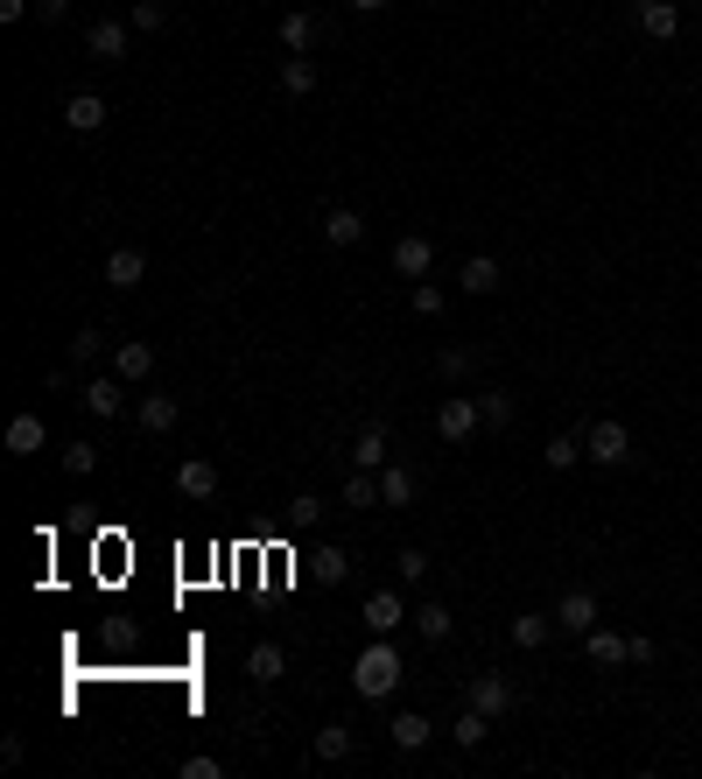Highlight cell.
Listing matches in <instances>:
<instances>
[{
    "instance_id": "cell-28",
    "label": "cell",
    "mask_w": 702,
    "mask_h": 779,
    "mask_svg": "<svg viewBox=\"0 0 702 779\" xmlns=\"http://www.w3.org/2000/svg\"><path fill=\"white\" fill-rule=\"evenodd\" d=\"M281 50H289V56L317 50V14H289V22H281Z\"/></svg>"
},
{
    "instance_id": "cell-37",
    "label": "cell",
    "mask_w": 702,
    "mask_h": 779,
    "mask_svg": "<svg viewBox=\"0 0 702 779\" xmlns=\"http://www.w3.org/2000/svg\"><path fill=\"white\" fill-rule=\"evenodd\" d=\"M394 576H400V583H422V576H429V555H422V548H400V555H394Z\"/></svg>"
},
{
    "instance_id": "cell-7",
    "label": "cell",
    "mask_w": 702,
    "mask_h": 779,
    "mask_svg": "<svg viewBox=\"0 0 702 779\" xmlns=\"http://www.w3.org/2000/svg\"><path fill=\"white\" fill-rule=\"evenodd\" d=\"M464 702L471 710H485L492 724H499L506 710H513V681H506V674H471V688H464Z\"/></svg>"
},
{
    "instance_id": "cell-12",
    "label": "cell",
    "mask_w": 702,
    "mask_h": 779,
    "mask_svg": "<svg viewBox=\"0 0 702 779\" xmlns=\"http://www.w3.org/2000/svg\"><path fill=\"white\" fill-rule=\"evenodd\" d=\"M133 422H141L148 436H169V429L183 422V408H176V394H141V408H133Z\"/></svg>"
},
{
    "instance_id": "cell-33",
    "label": "cell",
    "mask_w": 702,
    "mask_h": 779,
    "mask_svg": "<svg viewBox=\"0 0 702 779\" xmlns=\"http://www.w3.org/2000/svg\"><path fill=\"white\" fill-rule=\"evenodd\" d=\"M408 303H414V317H443V309H450V295H443L436 281H414V295H408Z\"/></svg>"
},
{
    "instance_id": "cell-3",
    "label": "cell",
    "mask_w": 702,
    "mask_h": 779,
    "mask_svg": "<svg viewBox=\"0 0 702 779\" xmlns=\"http://www.w3.org/2000/svg\"><path fill=\"white\" fill-rule=\"evenodd\" d=\"M477 429H485V414H477L471 394H443V400H436V436H443V443H471Z\"/></svg>"
},
{
    "instance_id": "cell-30",
    "label": "cell",
    "mask_w": 702,
    "mask_h": 779,
    "mask_svg": "<svg viewBox=\"0 0 702 779\" xmlns=\"http://www.w3.org/2000/svg\"><path fill=\"white\" fill-rule=\"evenodd\" d=\"M281 92L309 99V92H317V64H309V56H289V64H281Z\"/></svg>"
},
{
    "instance_id": "cell-34",
    "label": "cell",
    "mask_w": 702,
    "mask_h": 779,
    "mask_svg": "<svg viewBox=\"0 0 702 779\" xmlns=\"http://www.w3.org/2000/svg\"><path fill=\"white\" fill-rule=\"evenodd\" d=\"M64 471H71V477H92V471H99V449H92V443H64Z\"/></svg>"
},
{
    "instance_id": "cell-10",
    "label": "cell",
    "mask_w": 702,
    "mask_h": 779,
    "mask_svg": "<svg viewBox=\"0 0 702 779\" xmlns=\"http://www.w3.org/2000/svg\"><path fill=\"white\" fill-rule=\"evenodd\" d=\"M584 653H590L597 667H625V661H633V639L611 633V625H590V633H584Z\"/></svg>"
},
{
    "instance_id": "cell-11",
    "label": "cell",
    "mask_w": 702,
    "mask_h": 779,
    "mask_svg": "<svg viewBox=\"0 0 702 779\" xmlns=\"http://www.w3.org/2000/svg\"><path fill=\"white\" fill-rule=\"evenodd\" d=\"M113 372L127 386H141L148 372H155V344H141V337H127V344H113Z\"/></svg>"
},
{
    "instance_id": "cell-1",
    "label": "cell",
    "mask_w": 702,
    "mask_h": 779,
    "mask_svg": "<svg viewBox=\"0 0 702 779\" xmlns=\"http://www.w3.org/2000/svg\"><path fill=\"white\" fill-rule=\"evenodd\" d=\"M400 647H394V633H372V647L352 661V695H366V702H386L400 688Z\"/></svg>"
},
{
    "instance_id": "cell-42",
    "label": "cell",
    "mask_w": 702,
    "mask_h": 779,
    "mask_svg": "<svg viewBox=\"0 0 702 779\" xmlns=\"http://www.w3.org/2000/svg\"><path fill=\"white\" fill-rule=\"evenodd\" d=\"M36 14H42V22H64V14H71V0H36Z\"/></svg>"
},
{
    "instance_id": "cell-25",
    "label": "cell",
    "mask_w": 702,
    "mask_h": 779,
    "mask_svg": "<svg viewBox=\"0 0 702 779\" xmlns=\"http://www.w3.org/2000/svg\"><path fill=\"white\" fill-rule=\"evenodd\" d=\"M414 633H422V639H429V647H443V639H450V633H457V618H450V611H443V604H436V597H429V604H414Z\"/></svg>"
},
{
    "instance_id": "cell-20",
    "label": "cell",
    "mask_w": 702,
    "mask_h": 779,
    "mask_svg": "<svg viewBox=\"0 0 702 779\" xmlns=\"http://www.w3.org/2000/svg\"><path fill=\"white\" fill-rule=\"evenodd\" d=\"M246 674H253V681H260V688H275L281 674H289V653H281L275 639H260V647L246 653Z\"/></svg>"
},
{
    "instance_id": "cell-18",
    "label": "cell",
    "mask_w": 702,
    "mask_h": 779,
    "mask_svg": "<svg viewBox=\"0 0 702 779\" xmlns=\"http://www.w3.org/2000/svg\"><path fill=\"white\" fill-rule=\"evenodd\" d=\"M548 633H556V618L548 611H520L513 625H506V639H513L520 653H534V647H548Z\"/></svg>"
},
{
    "instance_id": "cell-24",
    "label": "cell",
    "mask_w": 702,
    "mask_h": 779,
    "mask_svg": "<svg viewBox=\"0 0 702 779\" xmlns=\"http://www.w3.org/2000/svg\"><path fill=\"white\" fill-rule=\"evenodd\" d=\"M386 449H394V436H386V429H366V436L352 443V471H386Z\"/></svg>"
},
{
    "instance_id": "cell-6",
    "label": "cell",
    "mask_w": 702,
    "mask_h": 779,
    "mask_svg": "<svg viewBox=\"0 0 702 779\" xmlns=\"http://www.w3.org/2000/svg\"><path fill=\"white\" fill-rule=\"evenodd\" d=\"M429 267H436V239H429V232L394 239V274L400 281H429Z\"/></svg>"
},
{
    "instance_id": "cell-2",
    "label": "cell",
    "mask_w": 702,
    "mask_h": 779,
    "mask_svg": "<svg viewBox=\"0 0 702 779\" xmlns=\"http://www.w3.org/2000/svg\"><path fill=\"white\" fill-rule=\"evenodd\" d=\"M584 457L597 463V471H618V463H633V429L611 422V414H604V422H590V429H584Z\"/></svg>"
},
{
    "instance_id": "cell-38",
    "label": "cell",
    "mask_w": 702,
    "mask_h": 779,
    "mask_svg": "<svg viewBox=\"0 0 702 779\" xmlns=\"http://www.w3.org/2000/svg\"><path fill=\"white\" fill-rule=\"evenodd\" d=\"M317 513H323L317 491H295V499H289V520H295V527H317Z\"/></svg>"
},
{
    "instance_id": "cell-31",
    "label": "cell",
    "mask_w": 702,
    "mask_h": 779,
    "mask_svg": "<svg viewBox=\"0 0 702 779\" xmlns=\"http://www.w3.org/2000/svg\"><path fill=\"white\" fill-rule=\"evenodd\" d=\"M309 562H317V583H323V590H337V583L352 576V555H345V548H317Z\"/></svg>"
},
{
    "instance_id": "cell-43",
    "label": "cell",
    "mask_w": 702,
    "mask_h": 779,
    "mask_svg": "<svg viewBox=\"0 0 702 779\" xmlns=\"http://www.w3.org/2000/svg\"><path fill=\"white\" fill-rule=\"evenodd\" d=\"M28 8H36V0H0V22H22Z\"/></svg>"
},
{
    "instance_id": "cell-4",
    "label": "cell",
    "mask_w": 702,
    "mask_h": 779,
    "mask_svg": "<svg viewBox=\"0 0 702 779\" xmlns=\"http://www.w3.org/2000/svg\"><path fill=\"white\" fill-rule=\"evenodd\" d=\"M358 618H366V633H400V625H408L414 611H408V597H400L394 583H380V590H372L366 604H358Z\"/></svg>"
},
{
    "instance_id": "cell-41",
    "label": "cell",
    "mask_w": 702,
    "mask_h": 779,
    "mask_svg": "<svg viewBox=\"0 0 702 779\" xmlns=\"http://www.w3.org/2000/svg\"><path fill=\"white\" fill-rule=\"evenodd\" d=\"M183 772H190V779H218V772H226V766H218L212 752H197V758H183Z\"/></svg>"
},
{
    "instance_id": "cell-17",
    "label": "cell",
    "mask_w": 702,
    "mask_h": 779,
    "mask_svg": "<svg viewBox=\"0 0 702 779\" xmlns=\"http://www.w3.org/2000/svg\"><path fill=\"white\" fill-rule=\"evenodd\" d=\"M499 260H492V253H471V260H464V274H457V289H464V295H499Z\"/></svg>"
},
{
    "instance_id": "cell-8",
    "label": "cell",
    "mask_w": 702,
    "mask_h": 779,
    "mask_svg": "<svg viewBox=\"0 0 702 779\" xmlns=\"http://www.w3.org/2000/svg\"><path fill=\"white\" fill-rule=\"evenodd\" d=\"M633 14H639V28H647L653 42H675L681 36V8H675V0H633Z\"/></svg>"
},
{
    "instance_id": "cell-13",
    "label": "cell",
    "mask_w": 702,
    "mask_h": 779,
    "mask_svg": "<svg viewBox=\"0 0 702 779\" xmlns=\"http://www.w3.org/2000/svg\"><path fill=\"white\" fill-rule=\"evenodd\" d=\"M85 414H99V422H106V414H119V408H127V380H119V372H113V380H85Z\"/></svg>"
},
{
    "instance_id": "cell-21",
    "label": "cell",
    "mask_w": 702,
    "mask_h": 779,
    "mask_svg": "<svg viewBox=\"0 0 702 779\" xmlns=\"http://www.w3.org/2000/svg\"><path fill=\"white\" fill-rule=\"evenodd\" d=\"M352 752H358L352 724H323V730H317V766H345Z\"/></svg>"
},
{
    "instance_id": "cell-40",
    "label": "cell",
    "mask_w": 702,
    "mask_h": 779,
    "mask_svg": "<svg viewBox=\"0 0 702 779\" xmlns=\"http://www.w3.org/2000/svg\"><path fill=\"white\" fill-rule=\"evenodd\" d=\"M436 372H443V380H464V372H471V352H457V344H450V352L436 358Z\"/></svg>"
},
{
    "instance_id": "cell-14",
    "label": "cell",
    "mask_w": 702,
    "mask_h": 779,
    "mask_svg": "<svg viewBox=\"0 0 702 779\" xmlns=\"http://www.w3.org/2000/svg\"><path fill=\"white\" fill-rule=\"evenodd\" d=\"M64 127L71 133H99V127H106V99H99V92H71L64 99Z\"/></svg>"
},
{
    "instance_id": "cell-19",
    "label": "cell",
    "mask_w": 702,
    "mask_h": 779,
    "mask_svg": "<svg viewBox=\"0 0 702 779\" xmlns=\"http://www.w3.org/2000/svg\"><path fill=\"white\" fill-rule=\"evenodd\" d=\"M176 491H183V499H212V491H218V463L212 457H190L183 471H176Z\"/></svg>"
},
{
    "instance_id": "cell-35",
    "label": "cell",
    "mask_w": 702,
    "mask_h": 779,
    "mask_svg": "<svg viewBox=\"0 0 702 779\" xmlns=\"http://www.w3.org/2000/svg\"><path fill=\"white\" fill-rule=\"evenodd\" d=\"M477 414H485V429H506L513 422V400L506 394H477Z\"/></svg>"
},
{
    "instance_id": "cell-27",
    "label": "cell",
    "mask_w": 702,
    "mask_h": 779,
    "mask_svg": "<svg viewBox=\"0 0 702 779\" xmlns=\"http://www.w3.org/2000/svg\"><path fill=\"white\" fill-rule=\"evenodd\" d=\"M380 506H414V471L408 463H386L380 471Z\"/></svg>"
},
{
    "instance_id": "cell-39",
    "label": "cell",
    "mask_w": 702,
    "mask_h": 779,
    "mask_svg": "<svg viewBox=\"0 0 702 779\" xmlns=\"http://www.w3.org/2000/svg\"><path fill=\"white\" fill-rule=\"evenodd\" d=\"M99 344H106L99 331H78V337H71V366H92V358H99Z\"/></svg>"
},
{
    "instance_id": "cell-29",
    "label": "cell",
    "mask_w": 702,
    "mask_h": 779,
    "mask_svg": "<svg viewBox=\"0 0 702 779\" xmlns=\"http://www.w3.org/2000/svg\"><path fill=\"white\" fill-rule=\"evenodd\" d=\"M450 738L464 744V752H477V744L492 738V716H485V710H471V702H464V716H457V724H450Z\"/></svg>"
},
{
    "instance_id": "cell-32",
    "label": "cell",
    "mask_w": 702,
    "mask_h": 779,
    "mask_svg": "<svg viewBox=\"0 0 702 779\" xmlns=\"http://www.w3.org/2000/svg\"><path fill=\"white\" fill-rule=\"evenodd\" d=\"M127 28H141V36H162V28H169V8H162V0H133Z\"/></svg>"
},
{
    "instance_id": "cell-5",
    "label": "cell",
    "mask_w": 702,
    "mask_h": 779,
    "mask_svg": "<svg viewBox=\"0 0 702 779\" xmlns=\"http://www.w3.org/2000/svg\"><path fill=\"white\" fill-rule=\"evenodd\" d=\"M556 625L570 639H584L590 625H604V604H597V590H562V604H556Z\"/></svg>"
},
{
    "instance_id": "cell-23",
    "label": "cell",
    "mask_w": 702,
    "mask_h": 779,
    "mask_svg": "<svg viewBox=\"0 0 702 779\" xmlns=\"http://www.w3.org/2000/svg\"><path fill=\"white\" fill-rule=\"evenodd\" d=\"M0 443H8V457H36V449H42V414H14Z\"/></svg>"
},
{
    "instance_id": "cell-36",
    "label": "cell",
    "mask_w": 702,
    "mask_h": 779,
    "mask_svg": "<svg viewBox=\"0 0 702 779\" xmlns=\"http://www.w3.org/2000/svg\"><path fill=\"white\" fill-rule=\"evenodd\" d=\"M576 457H584V436H556L548 443V471H570Z\"/></svg>"
},
{
    "instance_id": "cell-15",
    "label": "cell",
    "mask_w": 702,
    "mask_h": 779,
    "mask_svg": "<svg viewBox=\"0 0 702 779\" xmlns=\"http://www.w3.org/2000/svg\"><path fill=\"white\" fill-rule=\"evenodd\" d=\"M386 738H394V752H422V744L436 738V724H429L422 710H400L394 724H386Z\"/></svg>"
},
{
    "instance_id": "cell-44",
    "label": "cell",
    "mask_w": 702,
    "mask_h": 779,
    "mask_svg": "<svg viewBox=\"0 0 702 779\" xmlns=\"http://www.w3.org/2000/svg\"><path fill=\"white\" fill-rule=\"evenodd\" d=\"M352 8H358V14H380V8H386V0H352Z\"/></svg>"
},
{
    "instance_id": "cell-22",
    "label": "cell",
    "mask_w": 702,
    "mask_h": 779,
    "mask_svg": "<svg viewBox=\"0 0 702 779\" xmlns=\"http://www.w3.org/2000/svg\"><path fill=\"white\" fill-rule=\"evenodd\" d=\"M323 239H331V246H358V239H366V218H358L352 204H331V212H323Z\"/></svg>"
},
{
    "instance_id": "cell-16",
    "label": "cell",
    "mask_w": 702,
    "mask_h": 779,
    "mask_svg": "<svg viewBox=\"0 0 702 779\" xmlns=\"http://www.w3.org/2000/svg\"><path fill=\"white\" fill-rule=\"evenodd\" d=\"M141 274H148V253L141 246L106 253V289H141Z\"/></svg>"
},
{
    "instance_id": "cell-9",
    "label": "cell",
    "mask_w": 702,
    "mask_h": 779,
    "mask_svg": "<svg viewBox=\"0 0 702 779\" xmlns=\"http://www.w3.org/2000/svg\"><path fill=\"white\" fill-rule=\"evenodd\" d=\"M85 50H92L99 64H119V56H127V22H113V14H99V22L85 28Z\"/></svg>"
},
{
    "instance_id": "cell-26",
    "label": "cell",
    "mask_w": 702,
    "mask_h": 779,
    "mask_svg": "<svg viewBox=\"0 0 702 779\" xmlns=\"http://www.w3.org/2000/svg\"><path fill=\"white\" fill-rule=\"evenodd\" d=\"M337 506H352V513L380 506V471H352V477H345V491H337Z\"/></svg>"
}]
</instances>
